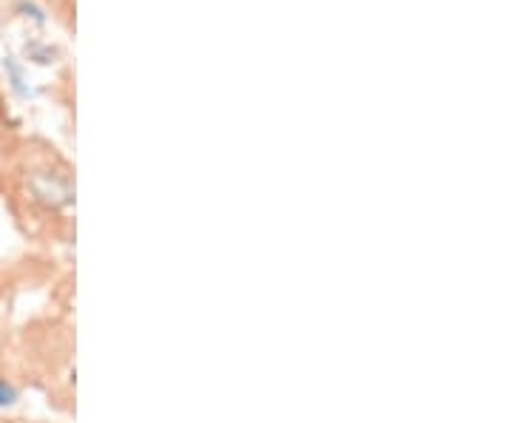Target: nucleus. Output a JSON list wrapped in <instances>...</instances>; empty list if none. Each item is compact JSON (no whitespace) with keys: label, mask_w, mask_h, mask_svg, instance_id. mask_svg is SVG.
Here are the masks:
<instances>
[{"label":"nucleus","mask_w":512,"mask_h":423,"mask_svg":"<svg viewBox=\"0 0 512 423\" xmlns=\"http://www.w3.org/2000/svg\"><path fill=\"white\" fill-rule=\"evenodd\" d=\"M32 193H35V200H40L49 208H60V205L72 202V188H68V182L49 171H37L32 176Z\"/></svg>","instance_id":"nucleus-1"},{"label":"nucleus","mask_w":512,"mask_h":423,"mask_svg":"<svg viewBox=\"0 0 512 423\" xmlns=\"http://www.w3.org/2000/svg\"><path fill=\"white\" fill-rule=\"evenodd\" d=\"M18 401V389L6 384V380H0V406H12Z\"/></svg>","instance_id":"nucleus-2"}]
</instances>
